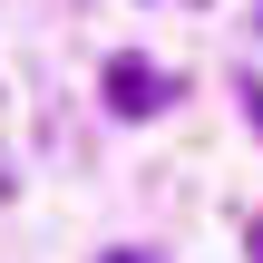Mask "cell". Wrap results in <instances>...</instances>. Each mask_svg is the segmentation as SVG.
Here are the masks:
<instances>
[{
  "mask_svg": "<svg viewBox=\"0 0 263 263\" xmlns=\"http://www.w3.org/2000/svg\"><path fill=\"white\" fill-rule=\"evenodd\" d=\"M166 98H176V78H166L156 59H107V107H117V117H156Z\"/></svg>",
  "mask_w": 263,
  "mask_h": 263,
  "instance_id": "6da1fadb",
  "label": "cell"
}]
</instances>
